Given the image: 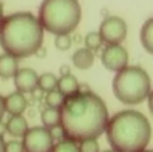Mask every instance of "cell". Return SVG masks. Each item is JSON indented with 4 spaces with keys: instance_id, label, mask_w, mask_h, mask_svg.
<instances>
[{
    "instance_id": "obj_2",
    "label": "cell",
    "mask_w": 153,
    "mask_h": 152,
    "mask_svg": "<svg viewBox=\"0 0 153 152\" xmlns=\"http://www.w3.org/2000/svg\"><path fill=\"white\" fill-rule=\"evenodd\" d=\"M43 31L39 19L31 12H15L0 23V45L5 54L27 58L42 47Z\"/></svg>"
},
{
    "instance_id": "obj_21",
    "label": "cell",
    "mask_w": 153,
    "mask_h": 152,
    "mask_svg": "<svg viewBox=\"0 0 153 152\" xmlns=\"http://www.w3.org/2000/svg\"><path fill=\"white\" fill-rule=\"evenodd\" d=\"M79 152H100V144L97 139H87L79 143Z\"/></svg>"
},
{
    "instance_id": "obj_8",
    "label": "cell",
    "mask_w": 153,
    "mask_h": 152,
    "mask_svg": "<svg viewBox=\"0 0 153 152\" xmlns=\"http://www.w3.org/2000/svg\"><path fill=\"white\" fill-rule=\"evenodd\" d=\"M129 54L122 45H106L101 54V62L110 72H121L128 66Z\"/></svg>"
},
{
    "instance_id": "obj_31",
    "label": "cell",
    "mask_w": 153,
    "mask_h": 152,
    "mask_svg": "<svg viewBox=\"0 0 153 152\" xmlns=\"http://www.w3.org/2000/svg\"><path fill=\"white\" fill-rule=\"evenodd\" d=\"M3 20V5H1V1H0V23Z\"/></svg>"
},
{
    "instance_id": "obj_3",
    "label": "cell",
    "mask_w": 153,
    "mask_h": 152,
    "mask_svg": "<svg viewBox=\"0 0 153 152\" xmlns=\"http://www.w3.org/2000/svg\"><path fill=\"white\" fill-rule=\"evenodd\" d=\"M106 137L117 152H143L152 137L149 120L138 110L126 109L109 117Z\"/></svg>"
},
{
    "instance_id": "obj_24",
    "label": "cell",
    "mask_w": 153,
    "mask_h": 152,
    "mask_svg": "<svg viewBox=\"0 0 153 152\" xmlns=\"http://www.w3.org/2000/svg\"><path fill=\"white\" fill-rule=\"evenodd\" d=\"M50 132H51V136H53L54 140L58 139L59 142H61V140L66 139V137H65L63 131H62V128H61V125H59V127H55V128H53V129H50Z\"/></svg>"
},
{
    "instance_id": "obj_7",
    "label": "cell",
    "mask_w": 153,
    "mask_h": 152,
    "mask_svg": "<svg viewBox=\"0 0 153 152\" xmlns=\"http://www.w3.org/2000/svg\"><path fill=\"white\" fill-rule=\"evenodd\" d=\"M24 152H51L54 147V139L50 129L45 127L28 128L23 136Z\"/></svg>"
},
{
    "instance_id": "obj_5",
    "label": "cell",
    "mask_w": 153,
    "mask_h": 152,
    "mask_svg": "<svg viewBox=\"0 0 153 152\" xmlns=\"http://www.w3.org/2000/svg\"><path fill=\"white\" fill-rule=\"evenodd\" d=\"M113 93L125 105H138L151 93V77L140 66H126L113 78Z\"/></svg>"
},
{
    "instance_id": "obj_33",
    "label": "cell",
    "mask_w": 153,
    "mask_h": 152,
    "mask_svg": "<svg viewBox=\"0 0 153 152\" xmlns=\"http://www.w3.org/2000/svg\"><path fill=\"white\" fill-rule=\"evenodd\" d=\"M143 152H153V151H146V150H145V151H143Z\"/></svg>"
},
{
    "instance_id": "obj_22",
    "label": "cell",
    "mask_w": 153,
    "mask_h": 152,
    "mask_svg": "<svg viewBox=\"0 0 153 152\" xmlns=\"http://www.w3.org/2000/svg\"><path fill=\"white\" fill-rule=\"evenodd\" d=\"M55 47L58 48V50L61 51H66L69 50L70 47H71V38H70V35H58V37H55Z\"/></svg>"
},
{
    "instance_id": "obj_14",
    "label": "cell",
    "mask_w": 153,
    "mask_h": 152,
    "mask_svg": "<svg viewBox=\"0 0 153 152\" xmlns=\"http://www.w3.org/2000/svg\"><path fill=\"white\" fill-rule=\"evenodd\" d=\"M56 89H58L65 97H69L79 90V82L75 75H73V74L61 75V78L58 80V86H56Z\"/></svg>"
},
{
    "instance_id": "obj_26",
    "label": "cell",
    "mask_w": 153,
    "mask_h": 152,
    "mask_svg": "<svg viewBox=\"0 0 153 152\" xmlns=\"http://www.w3.org/2000/svg\"><path fill=\"white\" fill-rule=\"evenodd\" d=\"M148 107H149L151 113L153 115V90H151V93H149V96H148Z\"/></svg>"
},
{
    "instance_id": "obj_1",
    "label": "cell",
    "mask_w": 153,
    "mask_h": 152,
    "mask_svg": "<svg viewBox=\"0 0 153 152\" xmlns=\"http://www.w3.org/2000/svg\"><path fill=\"white\" fill-rule=\"evenodd\" d=\"M59 113L65 137L75 143L100 137L109 121L106 104L91 90L65 97Z\"/></svg>"
},
{
    "instance_id": "obj_11",
    "label": "cell",
    "mask_w": 153,
    "mask_h": 152,
    "mask_svg": "<svg viewBox=\"0 0 153 152\" xmlns=\"http://www.w3.org/2000/svg\"><path fill=\"white\" fill-rule=\"evenodd\" d=\"M73 65L79 70H87L94 65L95 55L91 50L86 47L78 48L74 54H73Z\"/></svg>"
},
{
    "instance_id": "obj_25",
    "label": "cell",
    "mask_w": 153,
    "mask_h": 152,
    "mask_svg": "<svg viewBox=\"0 0 153 152\" xmlns=\"http://www.w3.org/2000/svg\"><path fill=\"white\" fill-rule=\"evenodd\" d=\"M59 73H61V75L71 74V70H70V66H67V65H62L61 69H59Z\"/></svg>"
},
{
    "instance_id": "obj_19",
    "label": "cell",
    "mask_w": 153,
    "mask_h": 152,
    "mask_svg": "<svg viewBox=\"0 0 153 152\" xmlns=\"http://www.w3.org/2000/svg\"><path fill=\"white\" fill-rule=\"evenodd\" d=\"M51 152H79V147L75 142L69 139H63L54 144Z\"/></svg>"
},
{
    "instance_id": "obj_10",
    "label": "cell",
    "mask_w": 153,
    "mask_h": 152,
    "mask_svg": "<svg viewBox=\"0 0 153 152\" xmlns=\"http://www.w3.org/2000/svg\"><path fill=\"white\" fill-rule=\"evenodd\" d=\"M4 108L11 116H20L27 109V98L23 93L16 90L4 98Z\"/></svg>"
},
{
    "instance_id": "obj_12",
    "label": "cell",
    "mask_w": 153,
    "mask_h": 152,
    "mask_svg": "<svg viewBox=\"0 0 153 152\" xmlns=\"http://www.w3.org/2000/svg\"><path fill=\"white\" fill-rule=\"evenodd\" d=\"M7 132L15 137H23L28 131V124L23 116H11L7 121Z\"/></svg>"
},
{
    "instance_id": "obj_29",
    "label": "cell",
    "mask_w": 153,
    "mask_h": 152,
    "mask_svg": "<svg viewBox=\"0 0 153 152\" xmlns=\"http://www.w3.org/2000/svg\"><path fill=\"white\" fill-rule=\"evenodd\" d=\"M5 133H7V124L0 121V137H3Z\"/></svg>"
},
{
    "instance_id": "obj_6",
    "label": "cell",
    "mask_w": 153,
    "mask_h": 152,
    "mask_svg": "<svg viewBox=\"0 0 153 152\" xmlns=\"http://www.w3.org/2000/svg\"><path fill=\"white\" fill-rule=\"evenodd\" d=\"M101 39L106 45H121L128 34V24L122 18L110 15L102 20L98 30Z\"/></svg>"
},
{
    "instance_id": "obj_23",
    "label": "cell",
    "mask_w": 153,
    "mask_h": 152,
    "mask_svg": "<svg viewBox=\"0 0 153 152\" xmlns=\"http://www.w3.org/2000/svg\"><path fill=\"white\" fill-rule=\"evenodd\" d=\"M4 152H24L23 143L18 142V140H12V142L5 143Z\"/></svg>"
},
{
    "instance_id": "obj_15",
    "label": "cell",
    "mask_w": 153,
    "mask_h": 152,
    "mask_svg": "<svg viewBox=\"0 0 153 152\" xmlns=\"http://www.w3.org/2000/svg\"><path fill=\"white\" fill-rule=\"evenodd\" d=\"M140 40L143 47L153 55V16L146 19L145 23L141 26L140 30Z\"/></svg>"
},
{
    "instance_id": "obj_27",
    "label": "cell",
    "mask_w": 153,
    "mask_h": 152,
    "mask_svg": "<svg viewBox=\"0 0 153 152\" xmlns=\"http://www.w3.org/2000/svg\"><path fill=\"white\" fill-rule=\"evenodd\" d=\"M4 112H5V108H4V98H3V97L0 96V121H1Z\"/></svg>"
},
{
    "instance_id": "obj_30",
    "label": "cell",
    "mask_w": 153,
    "mask_h": 152,
    "mask_svg": "<svg viewBox=\"0 0 153 152\" xmlns=\"http://www.w3.org/2000/svg\"><path fill=\"white\" fill-rule=\"evenodd\" d=\"M4 147H5V143L3 140V137H0V152H4Z\"/></svg>"
},
{
    "instance_id": "obj_16",
    "label": "cell",
    "mask_w": 153,
    "mask_h": 152,
    "mask_svg": "<svg viewBox=\"0 0 153 152\" xmlns=\"http://www.w3.org/2000/svg\"><path fill=\"white\" fill-rule=\"evenodd\" d=\"M40 120L45 128L53 129L55 127L61 125V113L59 109H53V108H46L40 115Z\"/></svg>"
},
{
    "instance_id": "obj_4",
    "label": "cell",
    "mask_w": 153,
    "mask_h": 152,
    "mask_svg": "<svg viewBox=\"0 0 153 152\" xmlns=\"http://www.w3.org/2000/svg\"><path fill=\"white\" fill-rule=\"evenodd\" d=\"M82 8L78 0H43L39 7V19L43 30L50 34L70 35L78 27Z\"/></svg>"
},
{
    "instance_id": "obj_18",
    "label": "cell",
    "mask_w": 153,
    "mask_h": 152,
    "mask_svg": "<svg viewBox=\"0 0 153 152\" xmlns=\"http://www.w3.org/2000/svg\"><path fill=\"white\" fill-rule=\"evenodd\" d=\"M45 101H46V105H47V108H53V109H61L62 104H63V101H65V96L58 90V89H55V90L48 92V93L46 94Z\"/></svg>"
},
{
    "instance_id": "obj_32",
    "label": "cell",
    "mask_w": 153,
    "mask_h": 152,
    "mask_svg": "<svg viewBox=\"0 0 153 152\" xmlns=\"http://www.w3.org/2000/svg\"><path fill=\"white\" fill-rule=\"evenodd\" d=\"M103 152H117V151H114V150H109V151H103Z\"/></svg>"
},
{
    "instance_id": "obj_9",
    "label": "cell",
    "mask_w": 153,
    "mask_h": 152,
    "mask_svg": "<svg viewBox=\"0 0 153 152\" xmlns=\"http://www.w3.org/2000/svg\"><path fill=\"white\" fill-rule=\"evenodd\" d=\"M38 80H39V75L34 69L23 67V69H19L15 74L13 83H15L16 90L20 93H32L38 89Z\"/></svg>"
},
{
    "instance_id": "obj_13",
    "label": "cell",
    "mask_w": 153,
    "mask_h": 152,
    "mask_svg": "<svg viewBox=\"0 0 153 152\" xmlns=\"http://www.w3.org/2000/svg\"><path fill=\"white\" fill-rule=\"evenodd\" d=\"M18 59L10 54H3L0 55V77L1 78H11L15 77L18 73Z\"/></svg>"
},
{
    "instance_id": "obj_17",
    "label": "cell",
    "mask_w": 153,
    "mask_h": 152,
    "mask_svg": "<svg viewBox=\"0 0 153 152\" xmlns=\"http://www.w3.org/2000/svg\"><path fill=\"white\" fill-rule=\"evenodd\" d=\"M58 86V78L53 73H43L42 75H39L38 80V89H40L42 92H53Z\"/></svg>"
},
{
    "instance_id": "obj_28",
    "label": "cell",
    "mask_w": 153,
    "mask_h": 152,
    "mask_svg": "<svg viewBox=\"0 0 153 152\" xmlns=\"http://www.w3.org/2000/svg\"><path fill=\"white\" fill-rule=\"evenodd\" d=\"M46 54H47V51H46V48L42 46V47H40L39 50H38L36 53H35V55H36V57H39V58H45V57H46Z\"/></svg>"
},
{
    "instance_id": "obj_20",
    "label": "cell",
    "mask_w": 153,
    "mask_h": 152,
    "mask_svg": "<svg viewBox=\"0 0 153 152\" xmlns=\"http://www.w3.org/2000/svg\"><path fill=\"white\" fill-rule=\"evenodd\" d=\"M102 43L103 42H102V39H101L98 32H89V34L85 37V47L91 50L93 53H94L95 50H98Z\"/></svg>"
}]
</instances>
